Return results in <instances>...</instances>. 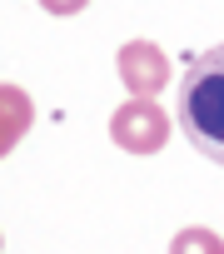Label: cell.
I'll return each mask as SVG.
<instances>
[{
	"instance_id": "cell-6",
	"label": "cell",
	"mask_w": 224,
	"mask_h": 254,
	"mask_svg": "<svg viewBox=\"0 0 224 254\" xmlns=\"http://www.w3.org/2000/svg\"><path fill=\"white\" fill-rule=\"evenodd\" d=\"M40 5H45L50 15H80V10L90 5V0H40Z\"/></svg>"
},
{
	"instance_id": "cell-5",
	"label": "cell",
	"mask_w": 224,
	"mask_h": 254,
	"mask_svg": "<svg viewBox=\"0 0 224 254\" xmlns=\"http://www.w3.org/2000/svg\"><path fill=\"white\" fill-rule=\"evenodd\" d=\"M169 254H224V239L214 229H204V224H189V229H179L169 239Z\"/></svg>"
},
{
	"instance_id": "cell-3",
	"label": "cell",
	"mask_w": 224,
	"mask_h": 254,
	"mask_svg": "<svg viewBox=\"0 0 224 254\" xmlns=\"http://www.w3.org/2000/svg\"><path fill=\"white\" fill-rule=\"evenodd\" d=\"M120 80H125V90L135 100H155L169 85V55L155 40H130L120 50Z\"/></svg>"
},
{
	"instance_id": "cell-1",
	"label": "cell",
	"mask_w": 224,
	"mask_h": 254,
	"mask_svg": "<svg viewBox=\"0 0 224 254\" xmlns=\"http://www.w3.org/2000/svg\"><path fill=\"white\" fill-rule=\"evenodd\" d=\"M179 130L204 160L224 165V45L189 60L179 85Z\"/></svg>"
},
{
	"instance_id": "cell-2",
	"label": "cell",
	"mask_w": 224,
	"mask_h": 254,
	"mask_svg": "<svg viewBox=\"0 0 224 254\" xmlns=\"http://www.w3.org/2000/svg\"><path fill=\"white\" fill-rule=\"evenodd\" d=\"M110 140L130 155H160L169 140V115L160 110V100H125L110 115Z\"/></svg>"
},
{
	"instance_id": "cell-4",
	"label": "cell",
	"mask_w": 224,
	"mask_h": 254,
	"mask_svg": "<svg viewBox=\"0 0 224 254\" xmlns=\"http://www.w3.org/2000/svg\"><path fill=\"white\" fill-rule=\"evenodd\" d=\"M30 120H35L30 95L15 90V85H0V155H10L20 145V135L30 130Z\"/></svg>"
}]
</instances>
